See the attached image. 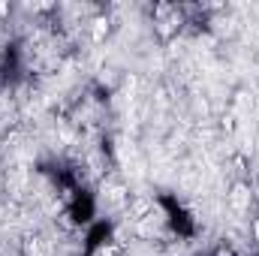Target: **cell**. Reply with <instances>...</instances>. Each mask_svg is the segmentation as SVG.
Returning <instances> with one entry per match:
<instances>
[{"label": "cell", "mask_w": 259, "mask_h": 256, "mask_svg": "<svg viewBox=\"0 0 259 256\" xmlns=\"http://www.w3.org/2000/svg\"><path fill=\"white\" fill-rule=\"evenodd\" d=\"M232 205H235V208H244V205H247V190H244V187H235Z\"/></svg>", "instance_id": "1"}, {"label": "cell", "mask_w": 259, "mask_h": 256, "mask_svg": "<svg viewBox=\"0 0 259 256\" xmlns=\"http://www.w3.org/2000/svg\"><path fill=\"white\" fill-rule=\"evenodd\" d=\"M253 238H256V241H259V220H256V223H253Z\"/></svg>", "instance_id": "2"}, {"label": "cell", "mask_w": 259, "mask_h": 256, "mask_svg": "<svg viewBox=\"0 0 259 256\" xmlns=\"http://www.w3.org/2000/svg\"><path fill=\"white\" fill-rule=\"evenodd\" d=\"M97 256H112V253H109L106 247H100V250H97Z\"/></svg>", "instance_id": "3"}, {"label": "cell", "mask_w": 259, "mask_h": 256, "mask_svg": "<svg viewBox=\"0 0 259 256\" xmlns=\"http://www.w3.org/2000/svg\"><path fill=\"white\" fill-rule=\"evenodd\" d=\"M256 55H259V49H256Z\"/></svg>", "instance_id": "4"}]
</instances>
